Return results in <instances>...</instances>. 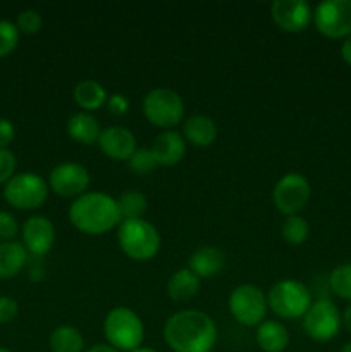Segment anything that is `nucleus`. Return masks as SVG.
Segmentation results:
<instances>
[{
    "label": "nucleus",
    "instance_id": "6e6552de",
    "mask_svg": "<svg viewBox=\"0 0 351 352\" xmlns=\"http://www.w3.org/2000/svg\"><path fill=\"white\" fill-rule=\"evenodd\" d=\"M231 316L243 327H258L267 315V296L258 285L241 284L229 296Z\"/></svg>",
    "mask_w": 351,
    "mask_h": 352
},
{
    "label": "nucleus",
    "instance_id": "f257e3e1",
    "mask_svg": "<svg viewBox=\"0 0 351 352\" xmlns=\"http://www.w3.org/2000/svg\"><path fill=\"white\" fill-rule=\"evenodd\" d=\"M217 337L215 322L198 309L174 313L164 325V339L174 352H212Z\"/></svg>",
    "mask_w": 351,
    "mask_h": 352
},
{
    "label": "nucleus",
    "instance_id": "4468645a",
    "mask_svg": "<svg viewBox=\"0 0 351 352\" xmlns=\"http://www.w3.org/2000/svg\"><path fill=\"white\" fill-rule=\"evenodd\" d=\"M21 236H23V246L31 256L43 258L54 248L55 227L47 217L33 215L24 222Z\"/></svg>",
    "mask_w": 351,
    "mask_h": 352
},
{
    "label": "nucleus",
    "instance_id": "cd10ccee",
    "mask_svg": "<svg viewBox=\"0 0 351 352\" xmlns=\"http://www.w3.org/2000/svg\"><path fill=\"white\" fill-rule=\"evenodd\" d=\"M127 168H129L133 174L138 175H147L150 172H153L157 168V162H155L153 153H151L150 148H136L133 155H131L129 160L126 162Z\"/></svg>",
    "mask_w": 351,
    "mask_h": 352
},
{
    "label": "nucleus",
    "instance_id": "c756f323",
    "mask_svg": "<svg viewBox=\"0 0 351 352\" xmlns=\"http://www.w3.org/2000/svg\"><path fill=\"white\" fill-rule=\"evenodd\" d=\"M41 24H43V21H41V16L38 14V10L26 9L23 12H19V16H17L16 26L19 30V33L36 34L41 30Z\"/></svg>",
    "mask_w": 351,
    "mask_h": 352
},
{
    "label": "nucleus",
    "instance_id": "5701e85b",
    "mask_svg": "<svg viewBox=\"0 0 351 352\" xmlns=\"http://www.w3.org/2000/svg\"><path fill=\"white\" fill-rule=\"evenodd\" d=\"M74 102L81 107L83 110H98L109 100L105 88L95 79H83L74 86Z\"/></svg>",
    "mask_w": 351,
    "mask_h": 352
},
{
    "label": "nucleus",
    "instance_id": "f3484780",
    "mask_svg": "<svg viewBox=\"0 0 351 352\" xmlns=\"http://www.w3.org/2000/svg\"><path fill=\"white\" fill-rule=\"evenodd\" d=\"M226 267V254L215 246H202L188 258V268L200 278H212L222 274Z\"/></svg>",
    "mask_w": 351,
    "mask_h": 352
},
{
    "label": "nucleus",
    "instance_id": "bb28decb",
    "mask_svg": "<svg viewBox=\"0 0 351 352\" xmlns=\"http://www.w3.org/2000/svg\"><path fill=\"white\" fill-rule=\"evenodd\" d=\"M329 287L341 299L351 301V263H343L330 272Z\"/></svg>",
    "mask_w": 351,
    "mask_h": 352
},
{
    "label": "nucleus",
    "instance_id": "a19ab883",
    "mask_svg": "<svg viewBox=\"0 0 351 352\" xmlns=\"http://www.w3.org/2000/svg\"><path fill=\"white\" fill-rule=\"evenodd\" d=\"M0 352H12V351H9L7 347H0Z\"/></svg>",
    "mask_w": 351,
    "mask_h": 352
},
{
    "label": "nucleus",
    "instance_id": "2eb2a0df",
    "mask_svg": "<svg viewBox=\"0 0 351 352\" xmlns=\"http://www.w3.org/2000/svg\"><path fill=\"white\" fill-rule=\"evenodd\" d=\"M98 146L110 160L127 162L136 151V136L123 126H110L102 129L98 138Z\"/></svg>",
    "mask_w": 351,
    "mask_h": 352
},
{
    "label": "nucleus",
    "instance_id": "473e14b6",
    "mask_svg": "<svg viewBox=\"0 0 351 352\" xmlns=\"http://www.w3.org/2000/svg\"><path fill=\"white\" fill-rule=\"evenodd\" d=\"M17 313H19V306H17L16 299L9 298V296H0V323H10L16 320Z\"/></svg>",
    "mask_w": 351,
    "mask_h": 352
},
{
    "label": "nucleus",
    "instance_id": "58836bf2",
    "mask_svg": "<svg viewBox=\"0 0 351 352\" xmlns=\"http://www.w3.org/2000/svg\"><path fill=\"white\" fill-rule=\"evenodd\" d=\"M133 352H157L155 349H151V347H140V349L133 351Z\"/></svg>",
    "mask_w": 351,
    "mask_h": 352
},
{
    "label": "nucleus",
    "instance_id": "6ab92c4d",
    "mask_svg": "<svg viewBox=\"0 0 351 352\" xmlns=\"http://www.w3.org/2000/svg\"><path fill=\"white\" fill-rule=\"evenodd\" d=\"M182 136L193 146H210L217 140V124L206 116H191L182 124Z\"/></svg>",
    "mask_w": 351,
    "mask_h": 352
},
{
    "label": "nucleus",
    "instance_id": "aec40b11",
    "mask_svg": "<svg viewBox=\"0 0 351 352\" xmlns=\"http://www.w3.org/2000/svg\"><path fill=\"white\" fill-rule=\"evenodd\" d=\"M258 347L265 352H282L289 346V330L277 320H264L255 332Z\"/></svg>",
    "mask_w": 351,
    "mask_h": 352
},
{
    "label": "nucleus",
    "instance_id": "e433bc0d",
    "mask_svg": "<svg viewBox=\"0 0 351 352\" xmlns=\"http://www.w3.org/2000/svg\"><path fill=\"white\" fill-rule=\"evenodd\" d=\"M85 352H119V351L114 349V347L109 346V344H96V346H92Z\"/></svg>",
    "mask_w": 351,
    "mask_h": 352
},
{
    "label": "nucleus",
    "instance_id": "423d86ee",
    "mask_svg": "<svg viewBox=\"0 0 351 352\" xmlns=\"http://www.w3.org/2000/svg\"><path fill=\"white\" fill-rule=\"evenodd\" d=\"M145 119L165 131L174 129L184 119V102L171 88H155L145 95L141 103Z\"/></svg>",
    "mask_w": 351,
    "mask_h": 352
},
{
    "label": "nucleus",
    "instance_id": "f8f14e48",
    "mask_svg": "<svg viewBox=\"0 0 351 352\" xmlns=\"http://www.w3.org/2000/svg\"><path fill=\"white\" fill-rule=\"evenodd\" d=\"M48 188L62 198H79L89 188V172L78 162H62L48 175Z\"/></svg>",
    "mask_w": 351,
    "mask_h": 352
},
{
    "label": "nucleus",
    "instance_id": "c9c22d12",
    "mask_svg": "<svg viewBox=\"0 0 351 352\" xmlns=\"http://www.w3.org/2000/svg\"><path fill=\"white\" fill-rule=\"evenodd\" d=\"M341 57L348 65H351V36L344 38L343 45H341Z\"/></svg>",
    "mask_w": 351,
    "mask_h": 352
},
{
    "label": "nucleus",
    "instance_id": "39448f33",
    "mask_svg": "<svg viewBox=\"0 0 351 352\" xmlns=\"http://www.w3.org/2000/svg\"><path fill=\"white\" fill-rule=\"evenodd\" d=\"M312 302V291L295 278L279 280L268 289L267 305L281 320L303 318Z\"/></svg>",
    "mask_w": 351,
    "mask_h": 352
},
{
    "label": "nucleus",
    "instance_id": "f704fd0d",
    "mask_svg": "<svg viewBox=\"0 0 351 352\" xmlns=\"http://www.w3.org/2000/svg\"><path fill=\"white\" fill-rule=\"evenodd\" d=\"M16 138V129L9 119H0V150H7Z\"/></svg>",
    "mask_w": 351,
    "mask_h": 352
},
{
    "label": "nucleus",
    "instance_id": "dca6fc26",
    "mask_svg": "<svg viewBox=\"0 0 351 352\" xmlns=\"http://www.w3.org/2000/svg\"><path fill=\"white\" fill-rule=\"evenodd\" d=\"M186 143L184 136L178 131H164L153 140V144L150 146L153 153L157 165L162 167H174L184 158L186 155Z\"/></svg>",
    "mask_w": 351,
    "mask_h": 352
},
{
    "label": "nucleus",
    "instance_id": "f03ea898",
    "mask_svg": "<svg viewBox=\"0 0 351 352\" xmlns=\"http://www.w3.org/2000/svg\"><path fill=\"white\" fill-rule=\"evenodd\" d=\"M72 226L88 236H102L123 222L117 199L102 191H88L69 206Z\"/></svg>",
    "mask_w": 351,
    "mask_h": 352
},
{
    "label": "nucleus",
    "instance_id": "9b49d317",
    "mask_svg": "<svg viewBox=\"0 0 351 352\" xmlns=\"http://www.w3.org/2000/svg\"><path fill=\"white\" fill-rule=\"evenodd\" d=\"M317 31L327 38L351 36V0H323L313 10Z\"/></svg>",
    "mask_w": 351,
    "mask_h": 352
},
{
    "label": "nucleus",
    "instance_id": "393cba45",
    "mask_svg": "<svg viewBox=\"0 0 351 352\" xmlns=\"http://www.w3.org/2000/svg\"><path fill=\"white\" fill-rule=\"evenodd\" d=\"M117 206H119L123 220H138L143 219V215L147 213L148 199L141 191L129 189L117 198Z\"/></svg>",
    "mask_w": 351,
    "mask_h": 352
},
{
    "label": "nucleus",
    "instance_id": "20e7f679",
    "mask_svg": "<svg viewBox=\"0 0 351 352\" xmlns=\"http://www.w3.org/2000/svg\"><path fill=\"white\" fill-rule=\"evenodd\" d=\"M117 243L120 251L134 261H148L160 250V234L157 227L145 219L123 220L117 227Z\"/></svg>",
    "mask_w": 351,
    "mask_h": 352
},
{
    "label": "nucleus",
    "instance_id": "7ed1b4c3",
    "mask_svg": "<svg viewBox=\"0 0 351 352\" xmlns=\"http://www.w3.org/2000/svg\"><path fill=\"white\" fill-rule=\"evenodd\" d=\"M103 336L109 346L119 352L140 349L145 340V325L136 311L126 306H117L103 320Z\"/></svg>",
    "mask_w": 351,
    "mask_h": 352
},
{
    "label": "nucleus",
    "instance_id": "72a5a7b5",
    "mask_svg": "<svg viewBox=\"0 0 351 352\" xmlns=\"http://www.w3.org/2000/svg\"><path fill=\"white\" fill-rule=\"evenodd\" d=\"M107 107H109L112 116L123 117L126 116L127 110H129V102H127L126 96L120 95V93H114V95H110L109 100H107Z\"/></svg>",
    "mask_w": 351,
    "mask_h": 352
},
{
    "label": "nucleus",
    "instance_id": "7c9ffc66",
    "mask_svg": "<svg viewBox=\"0 0 351 352\" xmlns=\"http://www.w3.org/2000/svg\"><path fill=\"white\" fill-rule=\"evenodd\" d=\"M19 226L12 213L0 212V243H9L16 239Z\"/></svg>",
    "mask_w": 351,
    "mask_h": 352
},
{
    "label": "nucleus",
    "instance_id": "1a4fd4ad",
    "mask_svg": "<svg viewBox=\"0 0 351 352\" xmlns=\"http://www.w3.org/2000/svg\"><path fill=\"white\" fill-rule=\"evenodd\" d=\"M343 320L337 306L329 299H317L303 316V330L317 342H329L339 333Z\"/></svg>",
    "mask_w": 351,
    "mask_h": 352
},
{
    "label": "nucleus",
    "instance_id": "c85d7f7f",
    "mask_svg": "<svg viewBox=\"0 0 351 352\" xmlns=\"http://www.w3.org/2000/svg\"><path fill=\"white\" fill-rule=\"evenodd\" d=\"M19 30L10 21H0V58H6L19 43Z\"/></svg>",
    "mask_w": 351,
    "mask_h": 352
},
{
    "label": "nucleus",
    "instance_id": "b1692460",
    "mask_svg": "<svg viewBox=\"0 0 351 352\" xmlns=\"http://www.w3.org/2000/svg\"><path fill=\"white\" fill-rule=\"evenodd\" d=\"M48 344L52 352H85V339L72 325H58L52 330Z\"/></svg>",
    "mask_w": 351,
    "mask_h": 352
},
{
    "label": "nucleus",
    "instance_id": "ddd939ff",
    "mask_svg": "<svg viewBox=\"0 0 351 352\" xmlns=\"http://www.w3.org/2000/svg\"><path fill=\"white\" fill-rule=\"evenodd\" d=\"M270 16L286 33H301L313 21V10L306 0H275Z\"/></svg>",
    "mask_w": 351,
    "mask_h": 352
},
{
    "label": "nucleus",
    "instance_id": "2f4dec72",
    "mask_svg": "<svg viewBox=\"0 0 351 352\" xmlns=\"http://www.w3.org/2000/svg\"><path fill=\"white\" fill-rule=\"evenodd\" d=\"M16 172V157L12 151L0 150V184H7Z\"/></svg>",
    "mask_w": 351,
    "mask_h": 352
},
{
    "label": "nucleus",
    "instance_id": "a878e982",
    "mask_svg": "<svg viewBox=\"0 0 351 352\" xmlns=\"http://www.w3.org/2000/svg\"><path fill=\"white\" fill-rule=\"evenodd\" d=\"M281 236L291 246H299L310 236V223L301 215L286 217L281 226Z\"/></svg>",
    "mask_w": 351,
    "mask_h": 352
},
{
    "label": "nucleus",
    "instance_id": "a211bd4d",
    "mask_svg": "<svg viewBox=\"0 0 351 352\" xmlns=\"http://www.w3.org/2000/svg\"><path fill=\"white\" fill-rule=\"evenodd\" d=\"M30 253L23 243L9 241V243H0V280H9L17 277L28 265Z\"/></svg>",
    "mask_w": 351,
    "mask_h": 352
},
{
    "label": "nucleus",
    "instance_id": "412c9836",
    "mask_svg": "<svg viewBox=\"0 0 351 352\" xmlns=\"http://www.w3.org/2000/svg\"><path fill=\"white\" fill-rule=\"evenodd\" d=\"M100 133L102 129H100L98 119L89 112H78L67 120L69 138L79 144L89 146V144L98 143Z\"/></svg>",
    "mask_w": 351,
    "mask_h": 352
},
{
    "label": "nucleus",
    "instance_id": "0eeeda50",
    "mask_svg": "<svg viewBox=\"0 0 351 352\" xmlns=\"http://www.w3.org/2000/svg\"><path fill=\"white\" fill-rule=\"evenodd\" d=\"M48 182L33 172H23L10 179L3 188V198L17 210H36L47 201Z\"/></svg>",
    "mask_w": 351,
    "mask_h": 352
},
{
    "label": "nucleus",
    "instance_id": "4c0bfd02",
    "mask_svg": "<svg viewBox=\"0 0 351 352\" xmlns=\"http://www.w3.org/2000/svg\"><path fill=\"white\" fill-rule=\"evenodd\" d=\"M341 320H343L344 329H346L348 332L351 333V305L348 306L346 309H344V313H343V316H341Z\"/></svg>",
    "mask_w": 351,
    "mask_h": 352
},
{
    "label": "nucleus",
    "instance_id": "ea45409f",
    "mask_svg": "<svg viewBox=\"0 0 351 352\" xmlns=\"http://www.w3.org/2000/svg\"><path fill=\"white\" fill-rule=\"evenodd\" d=\"M341 352H351V342H348L346 346H344L343 349H341Z\"/></svg>",
    "mask_w": 351,
    "mask_h": 352
},
{
    "label": "nucleus",
    "instance_id": "9d476101",
    "mask_svg": "<svg viewBox=\"0 0 351 352\" xmlns=\"http://www.w3.org/2000/svg\"><path fill=\"white\" fill-rule=\"evenodd\" d=\"M310 196H312V186L308 179L296 172H289L282 175L275 184L272 191V201L282 215L292 217L299 215V212L310 201Z\"/></svg>",
    "mask_w": 351,
    "mask_h": 352
},
{
    "label": "nucleus",
    "instance_id": "4be33fe9",
    "mask_svg": "<svg viewBox=\"0 0 351 352\" xmlns=\"http://www.w3.org/2000/svg\"><path fill=\"white\" fill-rule=\"evenodd\" d=\"M202 285V278L188 267L174 272L167 280V294L174 302H186L195 298Z\"/></svg>",
    "mask_w": 351,
    "mask_h": 352
}]
</instances>
